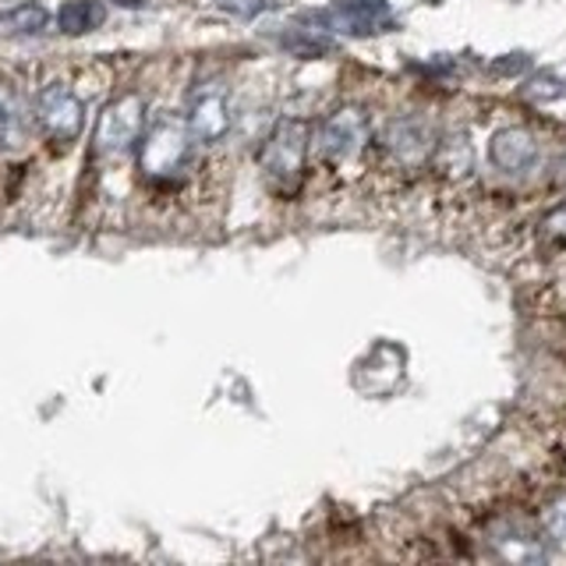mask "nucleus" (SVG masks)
I'll return each instance as SVG.
<instances>
[{
  "mask_svg": "<svg viewBox=\"0 0 566 566\" xmlns=\"http://www.w3.org/2000/svg\"><path fill=\"white\" fill-rule=\"evenodd\" d=\"M146 132V99L138 93H124L114 103H106V111L96 120L93 146L99 156H120L128 153Z\"/></svg>",
  "mask_w": 566,
  "mask_h": 566,
  "instance_id": "20e7f679",
  "label": "nucleus"
},
{
  "mask_svg": "<svg viewBox=\"0 0 566 566\" xmlns=\"http://www.w3.org/2000/svg\"><path fill=\"white\" fill-rule=\"evenodd\" d=\"M50 22V11L43 4H18L8 14H0V32H11V35H35L43 32Z\"/></svg>",
  "mask_w": 566,
  "mask_h": 566,
  "instance_id": "f8f14e48",
  "label": "nucleus"
},
{
  "mask_svg": "<svg viewBox=\"0 0 566 566\" xmlns=\"http://www.w3.org/2000/svg\"><path fill=\"white\" fill-rule=\"evenodd\" d=\"M283 46H287L291 53H301V57H318V53L333 50V40L315 35V32H297V35H283Z\"/></svg>",
  "mask_w": 566,
  "mask_h": 566,
  "instance_id": "ddd939ff",
  "label": "nucleus"
},
{
  "mask_svg": "<svg viewBox=\"0 0 566 566\" xmlns=\"http://www.w3.org/2000/svg\"><path fill=\"white\" fill-rule=\"evenodd\" d=\"M545 234L566 244V202H563V206H556V209L545 217Z\"/></svg>",
  "mask_w": 566,
  "mask_h": 566,
  "instance_id": "dca6fc26",
  "label": "nucleus"
},
{
  "mask_svg": "<svg viewBox=\"0 0 566 566\" xmlns=\"http://www.w3.org/2000/svg\"><path fill=\"white\" fill-rule=\"evenodd\" d=\"M368 142V117L361 111H336L323 120L318 128V149H323L329 159H354Z\"/></svg>",
  "mask_w": 566,
  "mask_h": 566,
  "instance_id": "423d86ee",
  "label": "nucleus"
},
{
  "mask_svg": "<svg viewBox=\"0 0 566 566\" xmlns=\"http://www.w3.org/2000/svg\"><path fill=\"white\" fill-rule=\"evenodd\" d=\"M188 132L195 142H202V146H212V142L227 138L230 132V103L220 88H209V93H199L188 106Z\"/></svg>",
  "mask_w": 566,
  "mask_h": 566,
  "instance_id": "6e6552de",
  "label": "nucleus"
},
{
  "mask_svg": "<svg viewBox=\"0 0 566 566\" xmlns=\"http://www.w3.org/2000/svg\"><path fill=\"white\" fill-rule=\"evenodd\" d=\"M489 159L503 174H527L538 159V142L527 128H500L489 138Z\"/></svg>",
  "mask_w": 566,
  "mask_h": 566,
  "instance_id": "1a4fd4ad",
  "label": "nucleus"
},
{
  "mask_svg": "<svg viewBox=\"0 0 566 566\" xmlns=\"http://www.w3.org/2000/svg\"><path fill=\"white\" fill-rule=\"evenodd\" d=\"M382 146L394 153L400 164H424L436 153V132L421 117H397L389 120Z\"/></svg>",
  "mask_w": 566,
  "mask_h": 566,
  "instance_id": "0eeeda50",
  "label": "nucleus"
},
{
  "mask_svg": "<svg viewBox=\"0 0 566 566\" xmlns=\"http://www.w3.org/2000/svg\"><path fill=\"white\" fill-rule=\"evenodd\" d=\"M545 527H548V535H553V538L566 542V495H563V500H556L553 506H548V513H545Z\"/></svg>",
  "mask_w": 566,
  "mask_h": 566,
  "instance_id": "2eb2a0df",
  "label": "nucleus"
},
{
  "mask_svg": "<svg viewBox=\"0 0 566 566\" xmlns=\"http://www.w3.org/2000/svg\"><path fill=\"white\" fill-rule=\"evenodd\" d=\"M323 32H347V35H376L394 25V8L389 0H333L318 14Z\"/></svg>",
  "mask_w": 566,
  "mask_h": 566,
  "instance_id": "39448f33",
  "label": "nucleus"
},
{
  "mask_svg": "<svg viewBox=\"0 0 566 566\" xmlns=\"http://www.w3.org/2000/svg\"><path fill=\"white\" fill-rule=\"evenodd\" d=\"M217 4L230 14H238V18H255L262 11H270L276 0H217Z\"/></svg>",
  "mask_w": 566,
  "mask_h": 566,
  "instance_id": "4468645a",
  "label": "nucleus"
},
{
  "mask_svg": "<svg viewBox=\"0 0 566 566\" xmlns=\"http://www.w3.org/2000/svg\"><path fill=\"white\" fill-rule=\"evenodd\" d=\"M191 132L188 124L159 117L153 120L138 138V170L149 177V181H170L185 170L188 156H191Z\"/></svg>",
  "mask_w": 566,
  "mask_h": 566,
  "instance_id": "f257e3e1",
  "label": "nucleus"
},
{
  "mask_svg": "<svg viewBox=\"0 0 566 566\" xmlns=\"http://www.w3.org/2000/svg\"><path fill=\"white\" fill-rule=\"evenodd\" d=\"M32 120L53 146H71L82 138L85 128V103L71 93L67 85H46L40 88V96L32 103Z\"/></svg>",
  "mask_w": 566,
  "mask_h": 566,
  "instance_id": "7ed1b4c3",
  "label": "nucleus"
},
{
  "mask_svg": "<svg viewBox=\"0 0 566 566\" xmlns=\"http://www.w3.org/2000/svg\"><path fill=\"white\" fill-rule=\"evenodd\" d=\"M308 124L297 117H283L276 128L265 138V146L259 153V164L273 185H294L308 159Z\"/></svg>",
  "mask_w": 566,
  "mask_h": 566,
  "instance_id": "f03ea898",
  "label": "nucleus"
},
{
  "mask_svg": "<svg viewBox=\"0 0 566 566\" xmlns=\"http://www.w3.org/2000/svg\"><path fill=\"white\" fill-rule=\"evenodd\" d=\"M99 25H103V4H96V0H67L57 11V29L64 35H82Z\"/></svg>",
  "mask_w": 566,
  "mask_h": 566,
  "instance_id": "9b49d317",
  "label": "nucleus"
},
{
  "mask_svg": "<svg viewBox=\"0 0 566 566\" xmlns=\"http://www.w3.org/2000/svg\"><path fill=\"white\" fill-rule=\"evenodd\" d=\"M29 142V114L18 88L0 78V153H18Z\"/></svg>",
  "mask_w": 566,
  "mask_h": 566,
  "instance_id": "9d476101",
  "label": "nucleus"
}]
</instances>
